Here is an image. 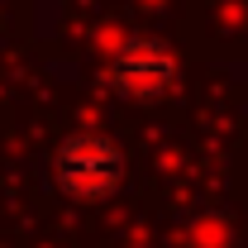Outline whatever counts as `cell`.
I'll list each match as a JSON object with an SVG mask.
<instances>
[{"label":"cell","mask_w":248,"mask_h":248,"mask_svg":"<svg viewBox=\"0 0 248 248\" xmlns=\"http://www.w3.org/2000/svg\"><path fill=\"white\" fill-rule=\"evenodd\" d=\"M53 182L67 201H81V205H95V201H110L124 182V153L120 143L100 129H77L67 134L53 153Z\"/></svg>","instance_id":"obj_1"},{"label":"cell","mask_w":248,"mask_h":248,"mask_svg":"<svg viewBox=\"0 0 248 248\" xmlns=\"http://www.w3.org/2000/svg\"><path fill=\"white\" fill-rule=\"evenodd\" d=\"M186 248H229V219L224 215H201L186 224Z\"/></svg>","instance_id":"obj_3"},{"label":"cell","mask_w":248,"mask_h":248,"mask_svg":"<svg viewBox=\"0 0 248 248\" xmlns=\"http://www.w3.org/2000/svg\"><path fill=\"white\" fill-rule=\"evenodd\" d=\"M105 86L124 100H139V105L162 100L177 86V58L157 38H124L105 62Z\"/></svg>","instance_id":"obj_2"}]
</instances>
